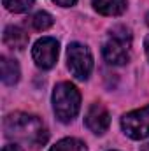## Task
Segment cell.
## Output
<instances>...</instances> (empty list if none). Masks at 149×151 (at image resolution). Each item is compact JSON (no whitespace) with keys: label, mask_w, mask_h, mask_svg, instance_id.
<instances>
[{"label":"cell","mask_w":149,"mask_h":151,"mask_svg":"<svg viewBox=\"0 0 149 151\" xmlns=\"http://www.w3.org/2000/svg\"><path fill=\"white\" fill-rule=\"evenodd\" d=\"M5 137L25 142L32 148H40L47 141V130L40 118L27 113H12L4 119Z\"/></svg>","instance_id":"obj_1"},{"label":"cell","mask_w":149,"mask_h":151,"mask_svg":"<svg viewBox=\"0 0 149 151\" xmlns=\"http://www.w3.org/2000/svg\"><path fill=\"white\" fill-rule=\"evenodd\" d=\"M53 109L60 121L70 123L81 109V93L72 83H58L53 91Z\"/></svg>","instance_id":"obj_2"},{"label":"cell","mask_w":149,"mask_h":151,"mask_svg":"<svg viewBox=\"0 0 149 151\" xmlns=\"http://www.w3.org/2000/svg\"><path fill=\"white\" fill-rule=\"evenodd\" d=\"M132 34L125 27H114L102 47V55L109 65H125L130 60Z\"/></svg>","instance_id":"obj_3"},{"label":"cell","mask_w":149,"mask_h":151,"mask_svg":"<svg viewBox=\"0 0 149 151\" xmlns=\"http://www.w3.org/2000/svg\"><path fill=\"white\" fill-rule=\"evenodd\" d=\"M67 62H69V70L72 72L75 79H88L93 70V56L91 51L79 42H72L67 47Z\"/></svg>","instance_id":"obj_4"},{"label":"cell","mask_w":149,"mask_h":151,"mask_svg":"<svg viewBox=\"0 0 149 151\" xmlns=\"http://www.w3.org/2000/svg\"><path fill=\"white\" fill-rule=\"evenodd\" d=\"M121 128L133 141L149 137V106L126 113L121 118Z\"/></svg>","instance_id":"obj_5"},{"label":"cell","mask_w":149,"mask_h":151,"mask_svg":"<svg viewBox=\"0 0 149 151\" xmlns=\"http://www.w3.org/2000/svg\"><path fill=\"white\" fill-rule=\"evenodd\" d=\"M58 53H60V44L53 37L39 39L32 47V58H34L35 65L42 70L54 67V63L58 60Z\"/></svg>","instance_id":"obj_6"},{"label":"cell","mask_w":149,"mask_h":151,"mask_svg":"<svg viewBox=\"0 0 149 151\" xmlns=\"http://www.w3.org/2000/svg\"><path fill=\"white\" fill-rule=\"evenodd\" d=\"M84 123H86L90 132H93L97 135H102V134L107 132V128L111 125V116L102 104H91L86 116H84Z\"/></svg>","instance_id":"obj_7"},{"label":"cell","mask_w":149,"mask_h":151,"mask_svg":"<svg viewBox=\"0 0 149 151\" xmlns=\"http://www.w3.org/2000/svg\"><path fill=\"white\" fill-rule=\"evenodd\" d=\"M28 39H30L28 34L19 27L11 25V27H7L4 30V42L11 49H25L28 46Z\"/></svg>","instance_id":"obj_8"},{"label":"cell","mask_w":149,"mask_h":151,"mask_svg":"<svg viewBox=\"0 0 149 151\" xmlns=\"http://www.w3.org/2000/svg\"><path fill=\"white\" fill-rule=\"evenodd\" d=\"M97 12L104 16H119L126 11V0H91Z\"/></svg>","instance_id":"obj_9"},{"label":"cell","mask_w":149,"mask_h":151,"mask_svg":"<svg viewBox=\"0 0 149 151\" xmlns=\"http://www.w3.org/2000/svg\"><path fill=\"white\" fill-rule=\"evenodd\" d=\"M0 70H2V81L5 84H16L19 81V65L16 60H11L7 56H2L0 60Z\"/></svg>","instance_id":"obj_10"},{"label":"cell","mask_w":149,"mask_h":151,"mask_svg":"<svg viewBox=\"0 0 149 151\" xmlns=\"http://www.w3.org/2000/svg\"><path fill=\"white\" fill-rule=\"evenodd\" d=\"M49 151H86V144L79 139L67 137V139L58 141Z\"/></svg>","instance_id":"obj_11"},{"label":"cell","mask_w":149,"mask_h":151,"mask_svg":"<svg viewBox=\"0 0 149 151\" xmlns=\"http://www.w3.org/2000/svg\"><path fill=\"white\" fill-rule=\"evenodd\" d=\"M30 25H32L34 30H39V32L47 30V28L53 27V16L46 11H39L30 18Z\"/></svg>","instance_id":"obj_12"},{"label":"cell","mask_w":149,"mask_h":151,"mask_svg":"<svg viewBox=\"0 0 149 151\" xmlns=\"http://www.w3.org/2000/svg\"><path fill=\"white\" fill-rule=\"evenodd\" d=\"M5 9L11 12H27L28 9H32L35 0H2Z\"/></svg>","instance_id":"obj_13"},{"label":"cell","mask_w":149,"mask_h":151,"mask_svg":"<svg viewBox=\"0 0 149 151\" xmlns=\"http://www.w3.org/2000/svg\"><path fill=\"white\" fill-rule=\"evenodd\" d=\"M56 5H62V7H70V5H74L77 0H53Z\"/></svg>","instance_id":"obj_14"},{"label":"cell","mask_w":149,"mask_h":151,"mask_svg":"<svg viewBox=\"0 0 149 151\" xmlns=\"http://www.w3.org/2000/svg\"><path fill=\"white\" fill-rule=\"evenodd\" d=\"M2 151H23V150H21V146H18V144L14 142V144H7V146H4V150Z\"/></svg>","instance_id":"obj_15"},{"label":"cell","mask_w":149,"mask_h":151,"mask_svg":"<svg viewBox=\"0 0 149 151\" xmlns=\"http://www.w3.org/2000/svg\"><path fill=\"white\" fill-rule=\"evenodd\" d=\"M144 47H146V55H148V58H149V35L144 40Z\"/></svg>","instance_id":"obj_16"},{"label":"cell","mask_w":149,"mask_h":151,"mask_svg":"<svg viewBox=\"0 0 149 151\" xmlns=\"http://www.w3.org/2000/svg\"><path fill=\"white\" fill-rule=\"evenodd\" d=\"M140 151H149V142H148V144H144V146L140 148Z\"/></svg>","instance_id":"obj_17"},{"label":"cell","mask_w":149,"mask_h":151,"mask_svg":"<svg viewBox=\"0 0 149 151\" xmlns=\"http://www.w3.org/2000/svg\"><path fill=\"white\" fill-rule=\"evenodd\" d=\"M146 23H148V25H149V12H148V14H146Z\"/></svg>","instance_id":"obj_18"},{"label":"cell","mask_w":149,"mask_h":151,"mask_svg":"<svg viewBox=\"0 0 149 151\" xmlns=\"http://www.w3.org/2000/svg\"><path fill=\"white\" fill-rule=\"evenodd\" d=\"M111 151H114V150H111Z\"/></svg>","instance_id":"obj_19"}]
</instances>
